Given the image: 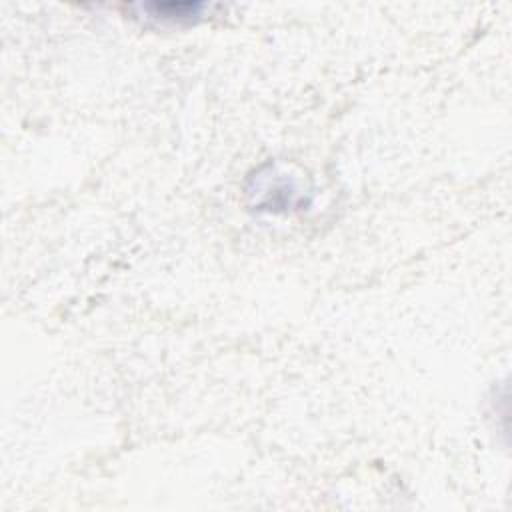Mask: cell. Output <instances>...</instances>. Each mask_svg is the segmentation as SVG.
Listing matches in <instances>:
<instances>
[{"mask_svg":"<svg viewBox=\"0 0 512 512\" xmlns=\"http://www.w3.org/2000/svg\"><path fill=\"white\" fill-rule=\"evenodd\" d=\"M254 186L258 194L256 210L278 212V210H288L298 204H304L300 186L292 178H286L284 174L258 172V178H254Z\"/></svg>","mask_w":512,"mask_h":512,"instance_id":"cell-2","label":"cell"},{"mask_svg":"<svg viewBox=\"0 0 512 512\" xmlns=\"http://www.w3.org/2000/svg\"><path fill=\"white\" fill-rule=\"evenodd\" d=\"M210 10L206 2L198 0H180V2H136L130 4V12L152 24L160 26H184L198 22L204 12Z\"/></svg>","mask_w":512,"mask_h":512,"instance_id":"cell-1","label":"cell"}]
</instances>
